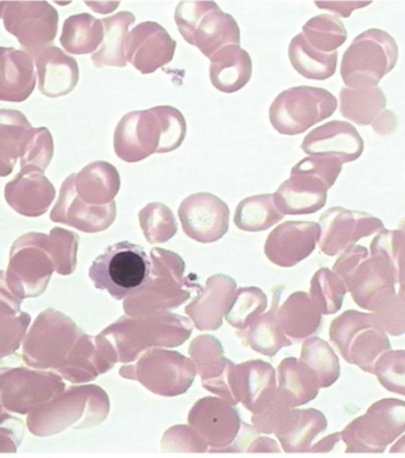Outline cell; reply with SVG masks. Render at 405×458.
Returning <instances> with one entry per match:
<instances>
[{
    "label": "cell",
    "instance_id": "obj_1",
    "mask_svg": "<svg viewBox=\"0 0 405 458\" xmlns=\"http://www.w3.org/2000/svg\"><path fill=\"white\" fill-rule=\"evenodd\" d=\"M397 252V231L384 229L371 242L370 253L364 246L349 247L333 267L356 304L372 312L392 336L405 334V301L396 293Z\"/></svg>",
    "mask_w": 405,
    "mask_h": 458
},
{
    "label": "cell",
    "instance_id": "obj_2",
    "mask_svg": "<svg viewBox=\"0 0 405 458\" xmlns=\"http://www.w3.org/2000/svg\"><path fill=\"white\" fill-rule=\"evenodd\" d=\"M330 340L346 362L370 374H374L379 358L392 351L385 329L368 312H342L331 323Z\"/></svg>",
    "mask_w": 405,
    "mask_h": 458
},
{
    "label": "cell",
    "instance_id": "obj_3",
    "mask_svg": "<svg viewBox=\"0 0 405 458\" xmlns=\"http://www.w3.org/2000/svg\"><path fill=\"white\" fill-rule=\"evenodd\" d=\"M151 272V263L143 247L120 242L106 247L90 265L89 275L94 287L122 301L143 286Z\"/></svg>",
    "mask_w": 405,
    "mask_h": 458
},
{
    "label": "cell",
    "instance_id": "obj_4",
    "mask_svg": "<svg viewBox=\"0 0 405 458\" xmlns=\"http://www.w3.org/2000/svg\"><path fill=\"white\" fill-rule=\"evenodd\" d=\"M175 21L185 42L208 58L225 47L240 45L238 23L215 2L178 3Z\"/></svg>",
    "mask_w": 405,
    "mask_h": 458
},
{
    "label": "cell",
    "instance_id": "obj_5",
    "mask_svg": "<svg viewBox=\"0 0 405 458\" xmlns=\"http://www.w3.org/2000/svg\"><path fill=\"white\" fill-rule=\"evenodd\" d=\"M399 47L388 32L371 29L358 36L346 50L341 76L349 89H374L395 67Z\"/></svg>",
    "mask_w": 405,
    "mask_h": 458
},
{
    "label": "cell",
    "instance_id": "obj_6",
    "mask_svg": "<svg viewBox=\"0 0 405 458\" xmlns=\"http://www.w3.org/2000/svg\"><path fill=\"white\" fill-rule=\"evenodd\" d=\"M338 108L333 94L320 87L300 86L284 90L269 111L273 129L284 136H297L316 125Z\"/></svg>",
    "mask_w": 405,
    "mask_h": 458
},
{
    "label": "cell",
    "instance_id": "obj_7",
    "mask_svg": "<svg viewBox=\"0 0 405 458\" xmlns=\"http://www.w3.org/2000/svg\"><path fill=\"white\" fill-rule=\"evenodd\" d=\"M2 20L6 31L35 60L53 47L58 13L48 2H2Z\"/></svg>",
    "mask_w": 405,
    "mask_h": 458
},
{
    "label": "cell",
    "instance_id": "obj_8",
    "mask_svg": "<svg viewBox=\"0 0 405 458\" xmlns=\"http://www.w3.org/2000/svg\"><path fill=\"white\" fill-rule=\"evenodd\" d=\"M405 431V402L386 398L372 403L364 416L357 418L342 431L346 442L361 446H375L382 452L386 443L392 442Z\"/></svg>",
    "mask_w": 405,
    "mask_h": 458
},
{
    "label": "cell",
    "instance_id": "obj_9",
    "mask_svg": "<svg viewBox=\"0 0 405 458\" xmlns=\"http://www.w3.org/2000/svg\"><path fill=\"white\" fill-rule=\"evenodd\" d=\"M162 123L155 107L124 115L113 136L116 155L126 163H138L152 154H162Z\"/></svg>",
    "mask_w": 405,
    "mask_h": 458
},
{
    "label": "cell",
    "instance_id": "obj_10",
    "mask_svg": "<svg viewBox=\"0 0 405 458\" xmlns=\"http://www.w3.org/2000/svg\"><path fill=\"white\" fill-rule=\"evenodd\" d=\"M320 249L334 257L355 246L359 240L384 231L382 221L364 212L333 207L320 217Z\"/></svg>",
    "mask_w": 405,
    "mask_h": 458
},
{
    "label": "cell",
    "instance_id": "obj_11",
    "mask_svg": "<svg viewBox=\"0 0 405 458\" xmlns=\"http://www.w3.org/2000/svg\"><path fill=\"white\" fill-rule=\"evenodd\" d=\"M182 228L195 242H218L228 232L229 208L211 192H196L182 201L178 208Z\"/></svg>",
    "mask_w": 405,
    "mask_h": 458
},
{
    "label": "cell",
    "instance_id": "obj_12",
    "mask_svg": "<svg viewBox=\"0 0 405 458\" xmlns=\"http://www.w3.org/2000/svg\"><path fill=\"white\" fill-rule=\"evenodd\" d=\"M320 224L287 221L273 229L265 242V254L280 267H294L306 259L321 239Z\"/></svg>",
    "mask_w": 405,
    "mask_h": 458
},
{
    "label": "cell",
    "instance_id": "obj_13",
    "mask_svg": "<svg viewBox=\"0 0 405 458\" xmlns=\"http://www.w3.org/2000/svg\"><path fill=\"white\" fill-rule=\"evenodd\" d=\"M177 50V41L156 21H143L127 38L126 58L142 74H151L169 64Z\"/></svg>",
    "mask_w": 405,
    "mask_h": 458
},
{
    "label": "cell",
    "instance_id": "obj_14",
    "mask_svg": "<svg viewBox=\"0 0 405 458\" xmlns=\"http://www.w3.org/2000/svg\"><path fill=\"white\" fill-rule=\"evenodd\" d=\"M116 205L113 201L108 206H90L79 198L75 188V174H69L62 183L56 205L51 210L50 219L79 228L80 231L94 233L104 231L116 220Z\"/></svg>",
    "mask_w": 405,
    "mask_h": 458
},
{
    "label": "cell",
    "instance_id": "obj_15",
    "mask_svg": "<svg viewBox=\"0 0 405 458\" xmlns=\"http://www.w3.org/2000/svg\"><path fill=\"white\" fill-rule=\"evenodd\" d=\"M364 145L355 126L334 120L313 130L305 138L301 148L310 157L338 159L344 165L359 158Z\"/></svg>",
    "mask_w": 405,
    "mask_h": 458
},
{
    "label": "cell",
    "instance_id": "obj_16",
    "mask_svg": "<svg viewBox=\"0 0 405 458\" xmlns=\"http://www.w3.org/2000/svg\"><path fill=\"white\" fill-rule=\"evenodd\" d=\"M56 196L53 183L36 166H25L5 185L7 205L21 216H41Z\"/></svg>",
    "mask_w": 405,
    "mask_h": 458
},
{
    "label": "cell",
    "instance_id": "obj_17",
    "mask_svg": "<svg viewBox=\"0 0 405 458\" xmlns=\"http://www.w3.org/2000/svg\"><path fill=\"white\" fill-rule=\"evenodd\" d=\"M328 184L313 174L291 172L275 194V205L283 216H306L326 206Z\"/></svg>",
    "mask_w": 405,
    "mask_h": 458
},
{
    "label": "cell",
    "instance_id": "obj_18",
    "mask_svg": "<svg viewBox=\"0 0 405 458\" xmlns=\"http://www.w3.org/2000/svg\"><path fill=\"white\" fill-rule=\"evenodd\" d=\"M0 54V100L23 103L36 87L34 58L23 50L5 47Z\"/></svg>",
    "mask_w": 405,
    "mask_h": 458
},
{
    "label": "cell",
    "instance_id": "obj_19",
    "mask_svg": "<svg viewBox=\"0 0 405 458\" xmlns=\"http://www.w3.org/2000/svg\"><path fill=\"white\" fill-rule=\"evenodd\" d=\"M39 89L43 96L61 98L75 89L79 82V64L57 47H50L36 58Z\"/></svg>",
    "mask_w": 405,
    "mask_h": 458
},
{
    "label": "cell",
    "instance_id": "obj_20",
    "mask_svg": "<svg viewBox=\"0 0 405 458\" xmlns=\"http://www.w3.org/2000/svg\"><path fill=\"white\" fill-rule=\"evenodd\" d=\"M277 319L282 332L295 344L305 343L323 328V314L304 291L288 297L279 309Z\"/></svg>",
    "mask_w": 405,
    "mask_h": 458
},
{
    "label": "cell",
    "instance_id": "obj_21",
    "mask_svg": "<svg viewBox=\"0 0 405 458\" xmlns=\"http://www.w3.org/2000/svg\"><path fill=\"white\" fill-rule=\"evenodd\" d=\"M211 85L222 93H236L249 83L253 60L240 46H228L211 58Z\"/></svg>",
    "mask_w": 405,
    "mask_h": 458
},
{
    "label": "cell",
    "instance_id": "obj_22",
    "mask_svg": "<svg viewBox=\"0 0 405 458\" xmlns=\"http://www.w3.org/2000/svg\"><path fill=\"white\" fill-rule=\"evenodd\" d=\"M120 183L118 170L108 162L90 163L82 172L75 174L76 192L90 206H108L115 201Z\"/></svg>",
    "mask_w": 405,
    "mask_h": 458
},
{
    "label": "cell",
    "instance_id": "obj_23",
    "mask_svg": "<svg viewBox=\"0 0 405 458\" xmlns=\"http://www.w3.org/2000/svg\"><path fill=\"white\" fill-rule=\"evenodd\" d=\"M32 131L34 127L22 112L0 111V176L13 172L18 159L23 157Z\"/></svg>",
    "mask_w": 405,
    "mask_h": 458
},
{
    "label": "cell",
    "instance_id": "obj_24",
    "mask_svg": "<svg viewBox=\"0 0 405 458\" xmlns=\"http://www.w3.org/2000/svg\"><path fill=\"white\" fill-rule=\"evenodd\" d=\"M280 394L291 407L304 406L319 395L316 374L297 358L284 359L279 367Z\"/></svg>",
    "mask_w": 405,
    "mask_h": 458
},
{
    "label": "cell",
    "instance_id": "obj_25",
    "mask_svg": "<svg viewBox=\"0 0 405 458\" xmlns=\"http://www.w3.org/2000/svg\"><path fill=\"white\" fill-rule=\"evenodd\" d=\"M136 17L129 11H122L115 16L104 18V41L99 50L92 55L94 67H126V45L129 38V28L134 23Z\"/></svg>",
    "mask_w": 405,
    "mask_h": 458
},
{
    "label": "cell",
    "instance_id": "obj_26",
    "mask_svg": "<svg viewBox=\"0 0 405 458\" xmlns=\"http://www.w3.org/2000/svg\"><path fill=\"white\" fill-rule=\"evenodd\" d=\"M104 31L102 20L90 13L74 14L65 21L60 43L69 54H92L102 45Z\"/></svg>",
    "mask_w": 405,
    "mask_h": 458
},
{
    "label": "cell",
    "instance_id": "obj_27",
    "mask_svg": "<svg viewBox=\"0 0 405 458\" xmlns=\"http://www.w3.org/2000/svg\"><path fill=\"white\" fill-rule=\"evenodd\" d=\"M289 58L295 71L309 80H327L335 74L338 53L317 52L306 42L304 34L297 35L289 46Z\"/></svg>",
    "mask_w": 405,
    "mask_h": 458
},
{
    "label": "cell",
    "instance_id": "obj_28",
    "mask_svg": "<svg viewBox=\"0 0 405 458\" xmlns=\"http://www.w3.org/2000/svg\"><path fill=\"white\" fill-rule=\"evenodd\" d=\"M283 214L277 209L273 195H255L244 199L237 207L236 226L246 232H263L283 220Z\"/></svg>",
    "mask_w": 405,
    "mask_h": 458
},
{
    "label": "cell",
    "instance_id": "obj_29",
    "mask_svg": "<svg viewBox=\"0 0 405 458\" xmlns=\"http://www.w3.org/2000/svg\"><path fill=\"white\" fill-rule=\"evenodd\" d=\"M280 298V293H275L271 310L255 318L250 329L251 348L266 356L276 355L280 349L293 344V341L288 339L286 334L280 329L279 319H277Z\"/></svg>",
    "mask_w": 405,
    "mask_h": 458
},
{
    "label": "cell",
    "instance_id": "obj_30",
    "mask_svg": "<svg viewBox=\"0 0 405 458\" xmlns=\"http://www.w3.org/2000/svg\"><path fill=\"white\" fill-rule=\"evenodd\" d=\"M319 379L320 388L333 386L340 377V362L330 344L320 337H310L302 344L301 358Z\"/></svg>",
    "mask_w": 405,
    "mask_h": 458
},
{
    "label": "cell",
    "instance_id": "obj_31",
    "mask_svg": "<svg viewBox=\"0 0 405 458\" xmlns=\"http://www.w3.org/2000/svg\"><path fill=\"white\" fill-rule=\"evenodd\" d=\"M341 114L358 125H368L386 106V98L378 87L374 89H344L340 93Z\"/></svg>",
    "mask_w": 405,
    "mask_h": 458
},
{
    "label": "cell",
    "instance_id": "obj_32",
    "mask_svg": "<svg viewBox=\"0 0 405 458\" xmlns=\"http://www.w3.org/2000/svg\"><path fill=\"white\" fill-rule=\"evenodd\" d=\"M346 293L348 287L344 281L330 268H320L313 276L309 296L321 314H337L344 303Z\"/></svg>",
    "mask_w": 405,
    "mask_h": 458
},
{
    "label": "cell",
    "instance_id": "obj_33",
    "mask_svg": "<svg viewBox=\"0 0 405 458\" xmlns=\"http://www.w3.org/2000/svg\"><path fill=\"white\" fill-rule=\"evenodd\" d=\"M306 42L317 52L332 54L348 39V31L339 18L330 14L314 17L304 27Z\"/></svg>",
    "mask_w": 405,
    "mask_h": 458
},
{
    "label": "cell",
    "instance_id": "obj_34",
    "mask_svg": "<svg viewBox=\"0 0 405 458\" xmlns=\"http://www.w3.org/2000/svg\"><path fill=\"white\" fill-rule=\"evenodd\" d=\"M284 442L295 443V448L302 443L310 442L315 435L326 430L327 420L323 412L315 409H293L282 418Z\"/></svg>",
    "mask_w": 405,
    "mask_h": 458
},
{
    "label": "cell",
    "instance_id": "obj_35",
    "mask_svg": "<svg viewBox=\"0 0 405 458\" xmlns=\"http://www.w3.org/2000/svg\"><path fill=\"white\" fill-rule=\"evenodd\" d=\"M141 227L151 243L166 242L177 234V223L169 207L152 202L140 212Z\"/></svg>",
    "mask_w": 405,
    "mask_h": 458
},
{
    "label": "cell",
    "instance_id": "obj_36",
    "mask_svg": "<svg viewBox=\"0 0 405 458\" xmlns=\"http://www.w3.org/2000/svg\"><path fill=\"white\" fill-rule=\"evenodd\" d=\"M375 376L386 391L405 397V351H389L375 365Z\"/></svg>",
    "mask_w": 405,
    "mask_h": 458
},
{
    "label": "cell",
    "instance_id": "obj_37",
    "mask_svg": "<svg viewBox=\"0 0 405 458\" xmlns=\"http://www.w3.org/2000/svg\"><path fill=\"white\" fill-rule=\"evenodd\" d=\"M268 298L261 289L257 287H246L239 291L235 310L228 316L232 326L246 327L247 323H253L255 318L266 310Z\"/></svg>",
    "mask_w": 405,
    "mask_h": 458
},
{
    "label": "cell",
    "instance_id": "obj_38",
    "mask_svg": "<svg viewBox=\"0 0 405 458\" xmlns=\"http://www.w3.org/2000/svg\"><path fill=\"white\" fill-rule=\"evenodd\" d=\"M54 156V140L47 127H39L32 131L30 140L25 148L23 157L20 159L21 169L25 166H36L43 173L48 168Z\"/></svg>",
    "mask_w": 405,
    "mask_h": 458
},
{
    "label": "cell",
    "instance_id": "obj_39",
    "mask_svg": "<svg viewBox=\"0 0 405 458\" xmlns=\"http://www.w3.org/2000/svg\"><path fill=\"white\" fill-rule=\"evenodd\" d=\"M155 110L162 123V154L177 150L187 134V123L184 114L177 108L171 106H157Z\"/></svg>",
    "mask_w": 405,
    "mask_h": 458
},
{
    "label": "cell",
    "instance_id": "obj_40",
    "mask_svg": "<svg viewBox=\"0 0 405 458\" xmlns=\"http://www.w3.org/2000/svg\"><path fill=\"white\" fill-rule=\"evenodd\" d=\"M342 163L338 159L326 157H308L302 159L294 166L291 172L313 174L323 180L328 187H333L335 181L340 174Z\"/></svg>",
    "mask_w": 405,
    "mask_h": 458
},
{
    "label": "cell",
    "instance_id": "obj_41",
    "mask_svg": "<svg viewBox=\"0 0 405 458\" xmlns=\"http://www.w3.org/2000/svg\"><path fill=\"white\" fill-rule=\"evenodd\" d=\"M399 252H397V267H399V294L405 301V219L400 224Z\"/></svg>",
    "mask_w": 405,
    "mask_h": 458
},
{
    "label": "cell",
    "instance_id": "obj_42",
    "mask_svg": "<svg viewBox=\"0 0 405 458\" xmlns=\"http://www.w3.org/2000/svg\"><path fill=\"white\" fill-rule=\"evenodd\" d=\"M371 2H361L358 4V2H316V6L321 7V9H328L333 11L334 13L340 14L342 17H349L351 16V13L353 9H358V7H364L365 5H368Z\"/></svg>",
    "mask_w": 405,
    "mask_h": 458
}]
</instances>
